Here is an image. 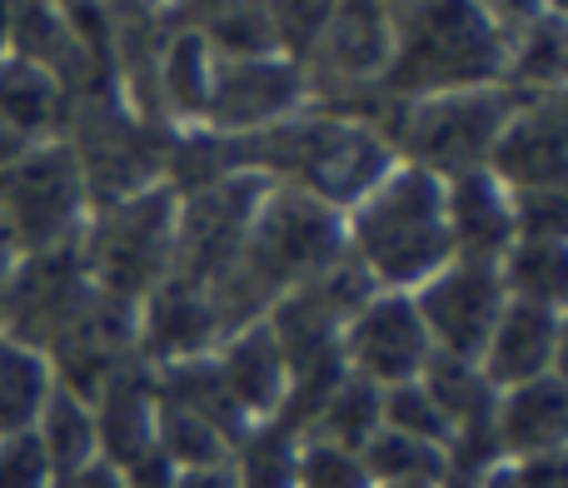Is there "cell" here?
<instances>
[{
    "label": "cell",
    "instance_id": "obj_1",
    "mask_svg": "<svg viewBox=\"0 0 568 488\" xmlns=\"http://www.w3.org/2000/svg\"><path fill=\"white\" fill-rule=\"evenodd\" d=\"M354 354H359L369 379H389V384H409L414 364L424 354V329L404 304H379L359 319L354 334Z\"/></svg>",
    "mask_w": 568,
    "mask_h": 488
},
{
    "label": "cell",
    "instance_id": "obj_2",
    "mask_svg": "<svg viewBox=\"0 0 568 488\" xmlns=\"http://www.w3.org/2000/svg\"><path fill=\"white\" fill-rule=\"evenodd\" d=\"M484 349H489L494 379H509V384L544 379V364H549V354H554V319L539 304H519L509 319L494 324Z\"/></svg>",
    "mask_w": 568,
    "mask_h": 488
},
{
    "label": "cell",
    "instance_id": "obj_3",
    "mask_svg": "<svg viewBox=\"0 0 568 488\" xmlns=\"http://www.w3.org/2000/svg\"><path fill=\"white\" fill-rule=\"evenodd\" d=\"M499 434L519 454H529V459H544V454L559 449V439H564V394H559V384H549V379L514 384L509 409H504V419H499Z\"/></svg>",
    "mask_w": 568,
    "mask_h": 488
},
{
    "label": "cell",
    "instance_id": "obj_4",
    "mask_svg": "<svg viewBox=\"0 0 568 488\" xmlns=\"http://www.w3.org/2000/svg\"><path fill=\"white\" fill-rule=\"evenodd\" d=\"M429 314H434V324H439L444 344H449L454 354L484 349L489 334H494V294L484 289V284H474V279L444 284V289L434 294Z\"/></svg>",
    "mask_w": 568,
    "mask_h": 488
},
{
    "label": "cell",
    "instance_id": "obj_5",
    "mask_svg": "<svg viewBox=\"0 0 568 488\" xmlns=\"http://www.w3.org/2000/svg\"><path fill=\"white\" fill-rule=\"evenodd\" d=\"M304 488H369L364 459H354L344 444H314L300 464Z\"/></svg>",
    "mask_w": 568,
    "mask_h": 488
},
{
    "label": "cell",
    "instance_id": "obj_6",
    "mask_svg": "<svg viewBox=\"0 0 568 488\" xmlns=\"http://www.w3.org/2000/svg\"><path fill=\"white\" fill-rule=\"evenodd\" d=\"M45 449L30 439H16L6 444V454H0V488H40L45 484Z\"/></svg>",
    "mask_w": 568,
    "mask_h": 488
},
{
    "label": "cell",
    "instance_id": "obj_7",
    "mask_svg": "<svg viewBox=\"0 0 568 488\" xmlns=\"http://www.w3.org/2000/svg\"><path fill=\"white\" fill-rule=\"evenodd\" d=\"M484 488H519V479H509V474H504V479H494V484H484Z\"/></svg>",
    "mask_w": 568,
    "mask_h": 488
}]
</instances>
